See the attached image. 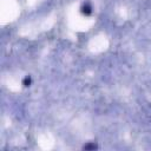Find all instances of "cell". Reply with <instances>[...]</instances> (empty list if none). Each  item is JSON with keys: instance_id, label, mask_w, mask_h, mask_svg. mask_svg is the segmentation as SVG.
Instances as JSON below:
<instances>
[{"instance_id": "3957f363", "label": "cell", "mask_w": 151, "mask_h": 151, "mask_svg": "<svg viewBox=\"0 0 151 151\" xmlns=\"http://www.w3.org/2000/svg\"><path fill=\"white\" fill-rule=\"evenodd\" d=\"M31 83H32V79H31V77H29V76L25 77V79L22 80V84H24V86H29V85H31Z\"/></svg>"}, {"instance_id": "6da1fadb", "label": "cell", "mask_w": 151, "mask_h": 151, "mask_svg": "<svg viewBox=\"0 0 151 151\" xmlns=\"http://www.w3.org/2000/svg\"><path fill=\"white\" fill-rule=\"evenodd\" d=\"M81 13H83L84 15H90V14L92 13V7H91V5H90V4H85V5L81 7Z\"/></svg>"}, {"instance_id": "7a4b0ae2", "label": "cell", "mask_w": 151, "mask_h": 151, "mask_svg": "<svg viewBox=\"0 0 151 151\" xmlns=\"http://www.w3.org/2000/svg\"><path fill=\"white\" fill-rule=\"evenodd\" d=\"M98 146L94 144V143H90V144H86V145H84V150H94V149H97Z\"/></svg>"}]
</instances>
